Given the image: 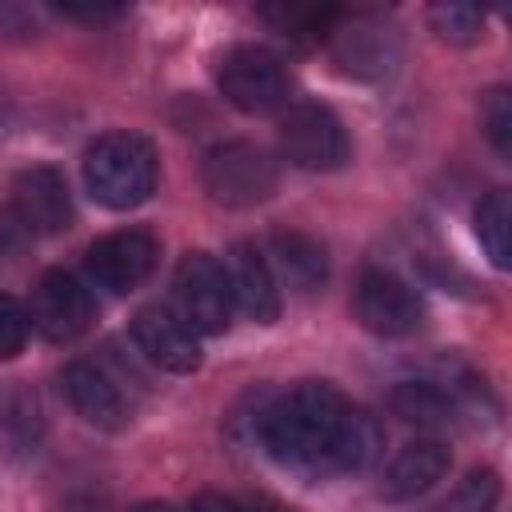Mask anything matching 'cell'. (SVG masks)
Segmentation results:
<instances>
[{"mask_svg":"<svg viewBox=\"0 0 512 512\" xmlns=\"http://www.w3.org/2000/svg\"><path fill=\"white\" fill-rule=\"evenodd\" d=\"M256 436L264 452L304 476L360 472L380 452L376 420L348 404L332 384L304 380L260 408Z\"/></svg>","mask_w":512,"mask_h":512,"instance_id":"cell-1","label":"cell"},{"mask_svg":"<svg viewBox=\"0 0 512 512\" xmlns=\"http://www.w3.org/2000/svg\"><path fill=\"white\" fill-rule=\"evenodd\" d=\"M84 184L96 204L128 212L156 192V152L136 132H108L84 152Z\"/></svg>","mask_w":512,"mask_h":512,"instance_id":"cell-2","label":"cell"},{"mask_svg":"<svg viewBox=\"0 0 512 512\" xmlns=\"http://www.w3.org/2000/svg\"><path fill=\"white\" fill-rule=\"evenodd\" d=\"M200 176H204L208 196L228 208H252L260 200H268L280 180L276 160L248 140H228V144L208 148Z\"/></svg>","mask_w":512,"mask_h":512,"instance_id":"cell-3","label":"cell"},{"mask_svg":"<svg viewBox=\"0 0 512 512\" xmlns=\"http://www.w3.org/2000/svg\"><path fill=\"white\" fill-rule=\"evenodd\" d=\"M172 292H176V316L196 332V336H220L232 324V284L220 260H212L208 252H188L176 264L172 276Z\"/></svg>","mask_w":512,"mask_h":512,"instance_id":"cell-4","label":"cell"},{"mask_svg":"<svg viewBox=\"0 0 512 512\" xmlns=\"http://www.w3.org/2000/svg\"><path fill=\"white\" fill-rule=\"evenodd\" d=\"M280 148L304 172H332L348 160V132L324 104H292L280 120Z\"/></svg>","mask_w":512,"mask_h":512,"instance_id":"cell-5","label":"cell"},{"mask_svg":"<svg viewBox=\"0 0 512 512\" xmlns=\"http://www.w3.org/2000/svg\"><path fill=\"white\" fill-rule=\"evenodd\" d=\"M352 312H356V320H360L364 332L384 336V340L412 336L424 324V304H420L416 288L404 284L400 276L384 272V268H368L356 280Z\"/></svg>","mask_w":512,"mask_h":512,"instance_id":"cell-6","label":"cell"},{"mask_svg":"<svg viewBox=\"0 0 512 512\" xmlns=\"http://www.w3.org/2000/svg\"><path fill=\"white\" fill-rule=\"evenodd\" d=\"M220 92H224V100L232 108L264 116V112L284 104L288 72H284V64L268 48L244 44V48H232L224 56V64H220Z\"/></svg>","mask_w":512,"mask_h":512,"instance_id":"cell-7","label":"cell"},{"mask_svg":"<svg viewBox=\"0 0 512 512\" xmlns=\"http://www.w3.org/2000/svg\"><path fill=\"white\" fill-rule=\"evenodd\" d=\"M156 264V236L144 232V228H120V232H108L100 236L88 256H84V268H88V280L112 296L120 292H132L140 280H148Z\"/></svg>","mask_w":512,"mask_h":512,"instance_id":"cell-8","label":"cell"},{"mask_svg":"<svg viewBox=\"0 0 512 512\" xmlns=\"http://www.w3.org/2000/svg\"><path fill=\"white\" fill-rule=\"evenodd\" d=\"M92 320V292L72 276V272H44L32 288V304H28V324L44 336V340H76Z\"/></svg>","mask_w":512,"mask_h":512,"instance_id":"cell-9","label":"cell"},{"mask_svg":"<svg viewBox=\"0 0 512 512\" xmlns=\"http://www.w3.org/2000/svg\"><path fill=\"white\" fill-rule=\"evenodd\" d=\"M132 340L136 348L164 372H196L200 368V344L196 332L164 304H148L132 316Z\"/></svg>","mask_w":512,"mask_h":512,"instance_id":"cell-10","label":"cell"},{"mask_svg":"<svg viewBox=\"0 0 512 512\" xmlns=\"http://www.w3.org/2000/svg\"><path fill=\"white\" fill-rule=\"evenodd\" d=\"M12 208L24 228L40 236H56L72 224V196L56 168H28L12 184Z\"/></svg>","mask_w":512,"mask_h":512,"instance_id":"cell-11","label":"cell"},{"mask_svg":"<svg viewBox=\"0 0 512 512\" xmlns=\"http://www.w3.org/2000/svg\"><path fill=\"white\" fill-rule=\"evenodd\" d=\"M60 388L68 396V404L76 408L80 420H88L92 428H104V432H116L128 424V404L120 396V388L88 360H72L64 372H60Z\"/></svg>","mask_w":512,"mask_h":512,"instance_id":"cell-12","label":"cell"},{"mask_svg":"<svg viewBox=\"0 0 512 512\" xmlns=\"http://www.w3.org/2000/svg\"><path fill=\"white\" fill-rule=\"evenodd\" d=\"M228 284H232V300L236 308L256 320V324H272L280 316V288H276V272L268 268V256L256 244H236L228 256Z\"/></svg>","mask_w":512,"mask_h":512,"instance_id":"cell-13","label":"cell"},{"mask_svg":"<svg viewBox=\"0 0 512 512\" xmlns=\"http://www.w3.org/2000/svg\"><path fill=\"white\" fill-rule=\"evenodd\" d=\"M336 60L360 80H380L396 68L400 40L380 20H352L348 28H336Z\"/></svg>","mask_w":512,"mask_h":512,"instance_id":"cell-14","label":"cell"},{"mask_svg":"<svg viewBox=\"0 0 512 512\" xmlns=\"http://www.w3.org/2000/svg\"><path fill=\"white\" fill-rule=\"evenodd\" d=\"M448 472V448L432 436L424 440H412L404 444L392 464L384 468V480H380V496L384 500H412L420 492H428L440 476Z\"/></svg>","mask_w":512,"mask_h":512,"instance_id":"cell-15","label":"cell"},{"mask_svg":"<svg viewBox=\"0 0 512 512\" xmlns=\"http://www.w3.org/2000/svg\"><path fill=\"white\" fill-rule=\"evenodd\" d=\"M268 268L280 272V280L296 292H312L328 280V256L324 244L312 240L308 232H272L268 240Z\"/></svg>","mask_w":512,"mask_h":512,"instance_id":"cell-16","label":"cell"},{"mask_svg":"<svg viewBox=\"0 0 512 512\" xmlns=\"http://www.w3.org/2000/svg\"><path fill=\"white\" fill-rule=\"evenodd\" d=\"M388 408L416 428H448L456 420V404L444 388H436L432 380H404L388 392Z\"/></svg>","mask_w":512,"mask_h":512,"instance_id":"cell-17","label":"cell"},{"mask_svg":"<svg viewBox=\"0 0 512 512\" xmlns=\"http://www.w3.org/2000/svg\"><path fill=\"white\" fill-rule=\"evenodd\" d=\"M476 236H480L488 260L496 268H508V260H512V244H508V236H512V196H508V188H496V192H488L480 200Z\"/></svg>","mask_w":512,"mask_h":512,"instance_id":"cell-18","label":"cell"},{"mask_svg":"<svg viewBox=\"0 0 512 512\" xmlns=\"http://www.w3.org/2000/svg\"><path fill=\"white\" fill-rule=\"evenodd\" d=\"M264 20H272L284 36H296V40H320L332 32V20H336V8H316V4H280V8H264L260 12Z\"/></svg>","mask_w":512,"mask_h":512,"instance_id":"cell-19","label":"cell"},{"mask_svg":"<svg viewBox=\"0 0 512 512\" xmlns=\"http://www.w3.org/2000/svg\"><path fill=\"white\" fill-rule=\"evenodd\" d=\"M428 20H432L436 36L448 40V44H472V40H480V32H484V12H480L476 4H460V0L432 4V8H428Z\"/></svg>","mask_w":512,"mask_h":512,"instance_id":"cell-20","label":"cell"},{"mask_svg":"<svg viewBox=\"0 0 512 512\" xmlns=\"http://www.w3.org/2000/svg\"><path fill=\"white\" fill-rule=\"evenodd\" d=\"M500 496V480L496 472H472L436 512H492Z\"/></svg>","mask_w":512,"mask_h":512,"instance_id":"cell-21","label":"cell"},{"mask_svg":"<svg viewBox=\"0 0 512 512\" xmlns=\"http://www.w3.org/2000/svg\"><path fill=\"white\" fill-rule=\"evenodd\" d=\"M480 124H484V136L496 144V152L512 148V104L504 88H492L480 96Z\"/></svg>","mask_w":512,"mask_h":512,"instance_id":"cell-22","label":"cell"},{"mask_svg":"<svg viewBox=\"0 0 512 512\" xmlns=\"http://www.w3.org/2000/svg\"><path fill=\"white\" fill-rule=\"evenodd\" d=\"M28 340V308L0 292V360H12Z\"/></svg>","mask_w":512,"mask_h":512,"instance_id":"cell-23","label":"cell"},{"mask_svg":"<svg viewBox=\"0 0 512 512\" xmlns=\"http://www.w3.org/2000/svg\"><path fill=\"white\" fill-rule=\"evenodd\" d=\"M188 512H240V504L228 500V496H220V492H200Z\"/></svg>","mask_w":512,"mask_h":512,"instance_id":"cell-24","label":"cell"},{"mask_svg":"<svg viewBox=\"0 0 512 512\" xmlns=\"http://www.w3.org/2000/svg\"><path fill=\"white\" fill-rule=\"evenodd\" d=\"M240 512H292V508H284L280 500H268V496H256V500H248Z\"/></svg>","mask_w":512,"mask_h":512,"instance_id":"cell-25","label":"cell"},{"mask_svg":"<svg viewBox=\"0 0 512 512\" xmlns=\"http://www.w3.org/2000/svg\"><path fill=\"white\" fill-rule=\"evenodd\" d=\"M132 512H176V508L164 504V500H148V504H140V508H132Z\"/></svg>","mask_w":512,"mask_h":512,"instance_id":"cell-26","label":"cell"}]
</instances>
